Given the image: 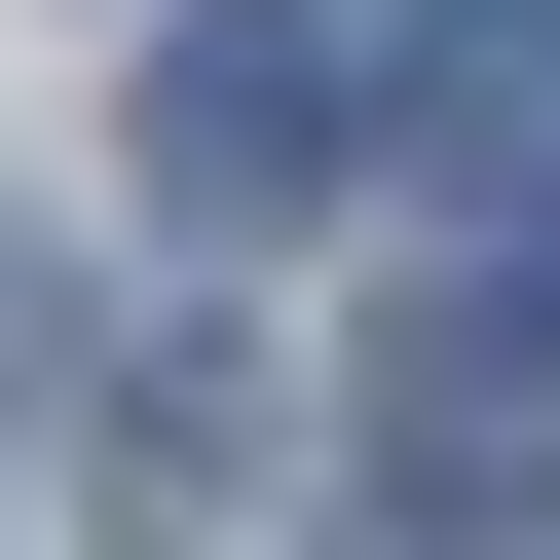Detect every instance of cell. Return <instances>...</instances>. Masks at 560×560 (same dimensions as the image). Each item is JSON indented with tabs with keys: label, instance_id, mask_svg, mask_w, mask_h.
<instances>
[{
	"label": "cell",
	"instance_id": "cell-2",
	"mask_svg": "<svg viewBox=\"0 0 560 560\" xmlns=\"http://www.w3.org/2000/svg\"><path fill=\"white\" fill-rule=\"evenodd\" d=\"M486 560H560V486H523V523H486Z\"/></svg>",
	"mask_w": 560,
	"mask_h": 560
},
{
	"label": "cell",
	"instance_id": "cell-1",
	"mask_svg": "<svg viewBox=\"0 0 560 560\" xmlns=\"http://www.w3.org/2000/svg\"><path fill=\"white\" fill-rule=\"evenodd\" d=\"M411 150V75L337 38V0H187V38H150V187L187 224H300V187H374Z\"/></svg>",
	"mask_w": 560,
	"mask_h": 560
}]
</instances>
